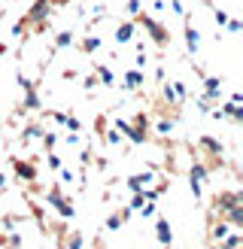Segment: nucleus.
<instances>
[{
    "instance_id": "obj_41",
    "label": "nucleus",
    "mask_w": 243,
    "mask_h": 249,
    "mask_svg": "<svg viewBox=\"0 0 243 249\" xmlns=\"http://www.w3.org/2000/svg\"><path fill=\"white\" fill-rule=\"evenodd\" d=\"M49 119L58 122V124H64L67 122V113H61V109H49Z\"/></svg>"
},
{
    "instance_id": "obj_39",
    "label": "nucleus",
    "mask_w": 243,
    "mask_h": 249,
    "mask_svg": "<svg viewBox=\"0 0 243 249\" xmlns=\"http://www.w3.org/2000/svg\"><path fill=\"white\" fill-rule=\"evenodd\" d=\"M61 164H64V161H61V155H55V149H52V152H49V167L61 170Z\"/></svg>"
},
{
    "instance_id": "obj_5",
    "label": "nucleus",
    "mask_w": 243,
    "mask_h": 249,
    "mask_svg": "<svg viewBox=\"0 0 243 249\" xmlns=\"http://www.w3.org/2000/svg\"><path fill=\"white\" fill-rule=\"evenodd\" d=\"M12 170H16V177L24 185H34L36 177H40V173H36V164H34V161H24V158H12Z\"/></svg>"
},
{
    "instance_id": "obj_23",
    "label": "nucleus",
    "mask_w": 243,
    "mask_h": 249,
    "mask_svg": "<svg viewBox=\"0 0 243 249\" xmlns=\"http://www.w3.org/2000/svg\"><path fill=\"white\" fill-rule=\"evenodd\" d=\"M73 43H76V36H73V31H61L55 36V49H70Z\"/></svg>"
},
{
    "instance_id": "obj_44",
    "label": "nucleus",
    "mask_w": 243,
    "mask_h": 249,
    "mask_svg": "<svg viewBox=\"0 0 243 249\" xmlns=\"http://www.w3.org/2000/svg\"><path fill=\"white\" fill-rule=\"evenodd\" d=\"M164 76H167L164 67H155V82H164Z\"/></svg>"
},
{
    "instance_id": "obj_43",
    "label": "nucleus",
    "mask_w": 243,
    "mask_h": 249,
    "mask_svg": "<svg viewBox=\"0 0 243 249\" xmlns=\"http://www.w3.org/2000/svg\"><path fill=\"white\" fill-rule=\"evenodd\" d=\"M134 67H137V70L146 67V52H137V61H134Z\"/></svg>"
},
{
    "instance_id": "obj_6",
    "label": "nucleus",
    "mask_w": 243,
    "mask_h": 249,
    "mask_svg": "<svg viewBox=\"0 0 243 249\" xmlns=\"http://www.w3.org/2000/svg\"><path fill=\"white\" fill-rule=\"evenodd\" d=\"M201 82H204V94H201V97H207L210 104H219V101H222V85H225L222 76H204Z\"/></svg>"
},
{
    "instance_id": "obj_22",
    "label": "nucleus",
    "mask_w": 243,
    "mask_h": 249,
    "mask_svg": "<svg viewBox=\"0 0 243 249\" xmlns=\"http://www.w3.org/2000/svg\"><path fill=\"white\" fill-rule=\"evenodd\" d=\"M0 246L3 249H18L21 246V234L18 231H6V237H0Z\"/></svg>"
},
{
    "instance_id": "obj_10",
    "label": "nucleus",
    "mask_w": 243,
    "mask_h": 249,
    "mask_svg": "<svg viewBox=\"0 0 243 249\" xmlns=\"http://www.w3.org/2000/svg\"><path fill=\"white\" fill-rule=\"evenodd\" d=\"M143 85H146L143 70L134 67V70H125V73H122V89H125V91H137V89H143Z\"/></svg>"
},
{
    "instance_id": "obj_49",
    "label": "nucleus",
    "mask_w": 243,
    "mask_h": 249,
    "mask_svg": "<svg viewBox=\"0 0 243 249\" xmlns=\"http://www.w3.org/2000/svg\"><path fill=\"white\" fill-rule=\"evenodd\" d=\"M94 249H101V243H94Z\"/></svg>"
},
{
    "instance_id": "obj_33",
    "label": "nucleus",
    "mask_w": 243,
    "mask_h": 249,
    "mask_svg": "<svg viewBox=\"0 0 243 249\" xmlns=\"http://www.w3.org/2000/svg\"><path fill=\"white\" fill-rule=\"evenodd\" d=\"M170 12H174V16H179L182 21L189 18V16H186V6H182V0H170Z\"/></svg>"
},
{
    "instance_id": "obj_2",
    "label": "nucleus",
    "mask_w": 243,
    "mask_h": 249,
    "mask_svg": "<svg viewBox=\"0 0 243 249\" xmlns=\"http://www.w3.org/2000/svg\"><path fill=\"white\" fill-rule=\"evenodd\" d=\"M237 204H243V192L240 189H234V192H219L213 197V204H210V219H228V213Z\"/></svg>"
},
{
    "instance_id": "obj_34",
    "label": "nucleus",
    "mask_w": 243,
    "mask_h": 249,
    "mask_svg": "<svg viewBox=\"0 0 243 249\" xmlns=\"http://www.w3.org/2000/svg\"><path fill=\"white\" fill-rule=\"evenodd\" d=\"M64 128H67V131H76V134H79V131H82V122H79L76 116H67V122H64Z\"/></svg>"
},
{
    "instance_id": "obj_24",
    "label": "nucleus",
    "mask_w": 243,
    "mask_h": 249,
    "mask_svg": "<svg viewBox=\"0 0 243 249\" xmlns=\"http://www.w3.org/2000/svg\"><path fill=\"white\" fill-rule=\"evenodd\" d=\"M55 210H58V216H61V219H67V222L76 216V210H73V201H67V197H64V201H61Z\"/></svg>"
},
{
    "instance_id": "obj_16",
    "label": "nucleus",
    "mask_w": 243,
    "mask_h": 249,
    "mask_svg": "<svg viewBox=\"0 0 243 249\" xmlns=\"http://www.w3.org/2000/svg\"><path fill=\"white\" fill-rule=\"evenodd\" d=\"M174 124H176V116H170V113H161V119L155 122V134H161V137L174 134Z\"/></svg>"
},
{
    "instance_id": "obj_35",
    "label": "nucleus",
    "mask_w": 243,
    "mask_h": 249,
    "mask_svg": "<svg viewBox=\"0 0 243 249\" xmlns=\"http://www.w3.org/2000/svg\"><path fill=\"white\" fill-rule=\"evenodd\" d=\"M228 16H231V12H225V9H216V12H213V18H216V28H225Z\"/></svg>"
},
{
    "instance_id": "obj_47",
    "label": "nucleus",
    "mask_w": 243,
    "mask_h": 249,
    "mask_svg": "<svg viewBox=\"0 0 243 249\" xmlns=\"http://www.w3.org/2000/svg\"><path fill=\"white\" fill-rule=\"evenodd\" d=\"M6 182H9V179H6V173H0V195L6 192Z\"/></svg>"
},
{
    "instance_id": "obj_50",
    "label": "nucleus",
    "mask_w": 243,
    "mask_h": 249,
    "mask_svg": "<svg viewBox=\"0 0 243 249\" xmlns=\"http://www.w3.org/2000/svg\"><path fill=\"white\" fill-rule=\"evenodd\" d=\"M161 249H170V246H161Z\"/></svg>"
},
{
    "instance_id": "obj_21",
    "label": "nucleus",
    "mask_w": 243,
    "mask_h": 249,
    "mask_svg": "<svg viewBox=\"0 0 243 249\" xmlns=\"http://www.w3.org/2000/svg\"><path fill=\"white\" fill-rule=\"evenodd\" d=\"M128 140H131L134 146H143L146 140H149V131H143V128H137V124H131V131H128Z\"/></svg>"
},
{
    "instance_id": "obj_15",
    "label": "nucleus",
    "mask_w": 243,
    "mask_h": 249,
    "mask_svg": "<svg viewBox=\"0 0 243 249\" xmlns=\"http://www.w3.org/2000/svg\"><path fill=\"white\" fill-rule=\"evenodd\" d=\"M186 49H189V55H198V49H201V31L189 18H186Z\"/></svg>"
},
{
    "instance_id": "obj_18",
    "label": "nucleus",
    "mask_w": 243,
    "mask_h": 249,
    "mask_svg": "<svg viewBox=\"0 0 243 249\" xmlns=\"http://www.w3.org/2000/svg\"><path fill=\"white\" fill-rule=\"evenodd\" d=\"M101 46H104V40H101V36H94V34L82 36V43H79V49H82L85 55H94V52H101Z\"/></svg>"
},
{
    "instance_id": "obj_48",
    "label": "nucleus",
    "mask_w": 243,
    "mask_h": 249,
    "mask_svg": "<svg viewBox=\"0 0 243 249\" xmlns=\"http://www.w3.org/2000/svg\"><path fill=\"white\" fill-rule=\"evenodd\" d=\"M6 52H9V46H6V43H0V55H6Z\"/></svg>"
},
{
    "instance_id": "obj_26",
    "label": "nucleus",
    "mask_w": 243,
    "mask_h": 249,
    "mask_svg": "<svg viewBox=\"0 0 243 249\" xmlns=\"http://www.w3.org/2000/svg\"><path fill=\"white\" fill-rule=\"evenodd\" d=\"M137 213H140L143 219H155V216H158V207H155V201H143V207L137 210Z\"/></svg>"
},
{
    "instance_id": "obj_4",
    "label": "nucleus",
    "mask_w": 243,
    "mask_h": 249,
    "mask_svg": "<svg viewBox=\"0 0 243 249\" xmlns=\"http://www.w3.org/2000/svg\"><path fill=\"white\" fill-rule=\"evenodd\" d=\"M161 97H164V104H167V107H179V104L189 97L186 82H179V79H174V82H164V85H161Z\"/></svg>"
},
{
    "instance_id": "obj_37",
    "label": "nucleus",
    "mask_w": 243,
    "mask_h": 249,
    "mask_svg": "<svg viewBox=\"0 0 243 249\" xmlns=\"http://www.w3.org/2000/svg\"><path fill=\"white\" fill-rule=\"evenodd\" d=\"M140 9H143V6H140V0H125V12H128V16H137Z\"/></svg>"
},
{
    "instance_id": "obj_42",
    "label": "nucleus",
    "mask_w": 243,
    "mask_h": 249,
    "mask_svg": "<svg viewBox=\"0 0 243 249\" xmlns=\"http://www.w3.org/2000/svg\"><path fill=\"white\" fill-rule=\"evenodd\" d=\"M64 140H67V146H79V143H82V137H79L76 131H70V137H64Z\"/></svg>"
},
{
    "instance_id": "obj_11",
    "label": "nucleus",
    "mask_w": 243,
    "mask_h": 249,
    "mask_svg": "<svg viewBox=\"0 0 243 249\" xmlns=\"http://www.w3.org/2000/svg\"><path fill=\"white\" fill-rule=\"evenodd\" d=\"M155 237L161 246H174V228H170V222L164 216H155Z\"/></svg>"
},
{
    "instance_id": "obj_38",
    "label": "nucleus",
    "mask_w": 243,
    "mask_h": 249,
    "mask_svg": "<svg viewBox=\"0 0 243 249\" xmlns=\"http://www.w3.org/2000/svg\"><path fill=\"white\" fill-rule=\"evenodd\" d=\"M113 128H116L119 134H125V137H128V131H131V122H125V119H116V122H113Z\"/></svg>"
},
{
    "instance_id": "obj_14",
    "label": "nucleus",
    "mask_w": 243,
    "mask_h": 249,
    "mask_svg": "<svg viewBox=\"0 0 243 249\" xmlns=\"http://www.w3.org/2000/svg\"><path fill=\"white\" fill-rule=\"evenodd\" d=\"M134 34H137V24H134V18H131V21H122L119 28H116V46H128V43L134 40Z\"/></svg>"
},
{
    "instance_id": "obj_40",
    "label": "nucleus",
    "mask_w": 243,
    "mask_h": 249,
    "mask_svg": "<svg viewBox=\"0 0 243 249\" xmlns=\"http://www.w3.org/2000/svg\"><path fill=\"white\" fill-rule=\"evenodd\" d=\"M24 31H28V18H18V21H16V28H12V36H21Z\"/></svg>"
},
{
    "instance_id": "obj_13",
    "label": "nucleus",
    "mask_w": 243,
    "mask_h": 249,
    "mask_svg": "<svg viewBox=\"0 0 243 249\" xmlns=\"http://www.w3.org/2000/svg\"><path fill=\"white\" fill-rule=\"evenodd\" d=\"M149 182H152V170H140V173H131L125 179V189L128 192H143Z\"/></svg>"
},
{
    "instance_id": "obj_19",
    "label": "nucleus",
    "mask_w": 243,
    "mask_h": 249,
    "mask_svg": "<svg viewBox=\"0 0 243 249\" xmlns=\"http://www.w3.org/2000/svg\"><path fill=\"white\" fill-rule=\"evenodd\" d=\"M94 76H97L101 85H106V89H109V85H116V76H113V70H109L106 64H94Z\"/></svg>"
},
{
    "instance_id": "obj_29",
    "label": "nucleus",
    "mask_w": 243,
    "mask_h": 249,
    "mask_svg": "<svg viewBox=\"0 0 243 249\" xmlns=\"http://www.w3.org/2000/svg\"><path fill=\"white\" fill-rule=\"evenodd\" d=\"M16 82H18V89L21 91H28V89H36V82L31 76H24V73H16Z\"/></svg>"
},
{
    "instance_id": "obj_12",
    "label": "nucleus",
    "mask_w": 243,
    "mask_h": 249,
    "mask_svg": "<svg viewBox=\"0 0 243 249\" xmlns=\"http://www.w3.org/2000/svg\"><path fill=\"white\" fill-rule=\"evenodd\" d=\"M231 222L228 219H210V243H219V240H225L228 234H231Z\"/></svg>"
},
{
    "instance_id": "obj_45",
    "label": "nucleus",
    "mask_w": 243,
    "mask_h": 249,
    "mask_svg": "<svg viewBox=\"0 0 243 249\" xmlns=\"http://www.w3.org/2000/svg\"><path fill=\"white\" fill-rule=\"evenodd\" d=\"M228 101H231V104H243V94H240V91H231Z\"/></svg>"
},
{
    "instance_id": "obj_7",
    "label": "nucleus",
    "mask_w": 243,
    "mask_h": 249,
    "mask_svg": "<svg viewBox=\"0 0 243 249\" xmlns=\"http://www.w3.org/2000/svg\"><path fill=\"white\" fill-rule=\"evenodd\" d=\"M198 146L204 149L207 155H210V161H222V155H225V146H222V140H216V137H210V134H201Z\"/></svg>"
},
{
    "instance_id": "obj_30",
    "label": "nucleus",
    "mask_w": 243,
    "mask_h": 249,
    "mask_svg": "<svg viewBox=\"0 0 243 249\" xmlns=\"http://www.w3.org/2000/svg\"><path fill=\"white\" fill-rule=\"evenodd\" d=\"M131 124H137V128H143V131H149V128H152V119L146 116V113H137V116H134V122H131Z\"/></svg>"
},
{
    "instance_id": "obj_25",
    "label": "nucleus",
    "mask_w": 243,
    "mask_h": 249,
    "mask_svg": "<svg viewBox=\"0 0 243 249\" xmlns=\"http://www.w3.org/2000/svg\"><path fill=\"white\" fill-rule=\"evenodd\" d=\"M225 31H228L231 36H237V34L243 31V21H240V16H228V21H225Z\"/></svg>"
},
{
    "instance_id": "obj_9",
    "label": "nucleus",
    "mask_w": 243,
    "mask_h": 249,
    "mask_svg": "<svg viewBox=\"0 0 243 249\" xmlns=\"http://www.w3.org/2000/svg\"><path fill=\"white\" fill-rule=\"evenodd\" d=\"M134 216V210L131 207H119V210H113V213H109L106 216V222H104V228L109 231V234H113V231H119L122 225H125V222Z\"/></svg>"
},
{
    "instance_id": "obj_31",
    "label": "nucleus",
    "mask_w": 243,
    "mask_h": 249,
    "mask_svg": "<svg viewBox=\"0 0 243 249\" xmlns=\"http://www.w3.org/2000/svg\"><path fill=\"white\" fill-rule=\"evenodd\" d=\"M101 18H106V3H94L91 6V24L101 21Z\"/></svg>"
},
{
    "instance_id": "obj_46",
    "label": "nucleus",
    "mask_w": 243,
    "mask_h": 249,
    "mask_svg": "<svg viewBox=\"0 0 243 249\" xmlns=\"http://www.w3.org/2000/svg\"><path fill=\"white\" fill-rule=\"evenodd\" d=\"M64 79H73V82H76V79H79V73H76V70H64Z\"/></svg>"
},
{
    "instance_id": "obj_28",
    "label": "nucleus",
    "mask_w": 243,
    "mask_h": 249,
    "mask_svg": "<svg viewBox=\"0 0 243 249\" xmlns=\"http://www.w3.org/2000/svg\"><path fill=\"white\" fill-rule=\"evenodd\" d=\"M104 143H106V146H119V143H122V134H119L116 128H106V131H104Z\"/></svg>"
},
{
    "instance_id": "obj_17",
    "label": "nucleus",
    "mask_w": 243,
    "mask_h": 249,
    "mask_svg": "<svg viewBox=\"0 0 243 249\" xmlns=\"http://www.w3.org/2000/svg\"><path fill=\"white\" fill-rule=\"evenodd\" d=\"M43 104H40V94H36V89H28L24 91V101H21V109L24 113H36Z\"/></svg>"
},
{
    "instance_id": "obj_36",
    "label": "nucleus",
    "mask_w": 243,
    "mask_h": 249,
    "mask_svg": "<svg viewBox=\"0 0 243 249\" xmlns=\"http://www.w3.org/2000/svg\"><path fill=\"white\" fill-rule=\"evenodd\" d=\"M194 107H198V109H201V113H210V109H213V104H210V101H207V97H201V94H198V97H194Z\"/></svg>"
},
{
    "instance_id": "obj_20",
    "label": "nucleus",
    "mask_w": 243,
    "mask_h": 249,
    "mask_svg": "<svg viewBox=\"0 0 243 249\" xmlns=\"http://www.w3.org/2000/svg\"><path fill=\"white\" fill-rule=\"evenodd\" d=\"M46 128H43V124H36V122H31V124H24V128H21V143L24 146H28L31 140H34V137H40Z\"/></svg>"
},
{
    "instance_id": "obj_8",
    "label": "nucleus",
    "mask_w": 243,
    "mask_h": 249,
    "mask_svg": "<svg viewBox=\"0 0 243 249\" xmlns=\"http://www.w3.org/2000/svg\"><path fill=\"white\" fill-rule=\"evenodd\" d=\"M58 246L61 249H82L85 246V237H82V231H67V228H61L58 231Z\"/></svg>"
},
{
    "instance_id": "obj_3",
    "label": "nucleus",
    "mask_w": 243,
    "mask_h": 249,
    "mask_svg": "<svg viewBox=\"0 0 243 249\" xmlns=\"http://www.w3.org/2000/svg\"><path fill=\"white\" fill-rule=\"evenodd\" d=\"M210 173H213V167L207 164V161H194V164H191V170H189V182H191V195H194V201H201L204 182L210 179Z\"/></svg>"
},
{
    "instance_id": "obj_32",
    "label": "nucleus",
    "mask_w": 243,
    "mask_h": 249,
    "mask_svg": "<svg viewBox=\"0 0 243 249\" xmlns=\"http://www.w3.org/2000/svg\"><path fill=\"white\" fill-rule=\"evenodd\" d=\"M73 182H76V173H73L70 167L61 164V185H73Z\"/></svg>"
},
{
    "instance_id": "obj_27",
    "label": "nucleus",
    "mask_w": 243,
    "mask_h": 249,
    "mask_svg": "<svg viewBox=\"0 0 243 249\" xmlns=\"http://www.w3.org/2000/svg\"><path fill=\"white\" fill-rule=\"evenodd\" d=\"M40 137H43V149H46V152H52L55 143H58V134H55V131H43Z\"/></svg>"
},
{
    "instance_id": "obj_1",
    "label": "nucleus",
    "mask_w": 243,
    "mask_h": 249,
    "mask_svg": "<svg viewBox=\"0 0 243 249\" xmlns=\"http://www.w3.org/2000/svg\"><path fill=\"white\" fill-rule=\"evenodd\" d=\"M134 24H137V28H143L146 34H149V40L155 43V46H167V40H170V31L164 28V24L161 21H158V18H152V16H146V12L140 9L137 12V16H134Z\"/></svg>"
}]
</instances>
